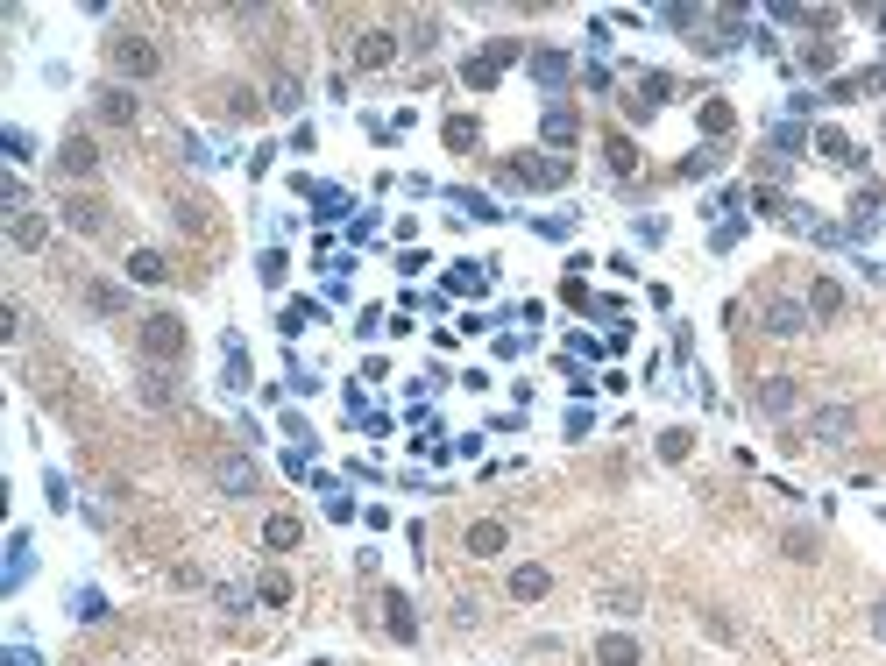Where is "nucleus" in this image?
<instances>
[{
  "instance_id": "nucleus-4",
  "label": "nucleus",
  "mask_w": 886,
  "mask_h": 666,
  "mask_svg": "<svg viewBox=\"0 0 886 666\" xmlns=\"http://www.w3.org/2000/svg\"><path fill=\"white\" fill-rule=\"evenodd\" d=\"M766 333H773V341H794V333H809L816 319H809V305H801V298H766Z\"/></svg>"
},
{
  "instance_id": "nucleus-26",
  "label": "nucleus",
  "mask_w": 886,
  "mask_h": 666,
  "mask_svg": "<svg viewBox=\"0 0 886 666\" xmlns=\"http://www.w3.org/2000/svg\"><path fill=\"white\" fill-rule=\"evenodd\" d=\"M716 163H723L716 149H688V156H681V178L695 185V178H709V171H716Z\"/></svg>"
},
{
  "instance_id": "nucleus-24",
  "label": "nucleus",
  "mask_w": 886,
  "mask_h": 666,
  "mask_svg": "<svg viewBox=\"0 0 886 666\" xmlns=\"http://www.w3.org/2000/svg\"><path fill=\"white\" fill-rule=\"evenodd\" d=\"M603 156H610V171H617V178H631V171H638V149H631L624 135H610V142H603Z\"/></svg>"
},
{
  "instance_id": "nucleus-15",
  "label": "nucleus",
  "mask_w": 886,
  "mask_h": 666,
  "mask_svg": "<svg viewBox=\"0 0 886 666\" xmlns=\"http://www.w3.org/2000/svg\"><path fill=\"white\" fill-rule=\"evenodd\" d=\"M128 277H135V284H164V277H171L164 248H135V256H128Z\"/></svg>"
},
{
  "instance_id": "nucleus-1",
  "label": "nucleus",
  "mask_w": 886,
  "mask_h": 666,
  "mask_svg": "<svg viewBox=\"0 0 886 666\" xmlns=\"http://www.w3.org/2000/svg\"><path fill=\"white\" fill-rule=\"evenodd\" d=\"M135 348H142L149 369L178 362V355H185V319H178V312H149V319L135 326Z\"/></svg>"
},
{
  "instance_id": "nucleus-30",
  "label": "nucleus",
  "mask_w": 886,
  "mask_h": 666,
  "mask_svg": "<svg viewBox=\"0 0 886 666\" xmlns=\"http://www.w3.org/2000/svg\"><path fill=\"white\" fill-rule=\"evenodd\" d=\"M638 93H646V107H660V100L674 93V78H667V71H646V78H638Z\"/></svg>"
},
{
  "instance_id": "nucleus-11",
  "label": "nucleus",
  "mask_w": 886,
  "mask_h": 666,
  "mask_svg": "<svg viewBox=\"0 0 886 666\" xmlns=\"http://www.w3.org/2000/svg\"><path fill=\"white\" fill-rule=\"evenodd\" d=\"M57 220H64V227H78V234H100V227H107V206H100V199H64V206H57Z\"/></svg>"
},
{
  "instance_id": "nucleus-21",
  "label": "nucleus",
  "mask_w": 886,
  "mask_h": 666,
  "mask_svg": "<svg viewBox=\"0 0 886 666\" xmlns=\"http://www.w3.org/2000/svg\"><path fill=\"white\" fill-rule=\"evenodd\" d=\"M100 121H135V93L128 86H100Z\"/></svg>"
},
{
  "instance_id": "nucleus-23",
  "label": "nucleus",
  "mask_w": 886,
  "mask_h": 666,
  "mask_svg": "<svg viewBox=\"0 0 886 666\" xmlns=\"http://www.w3.org/2000/svg\"><path fill=\"white\" fill-rule=\"evenodd\" d=\"M142 404H178V383H171L164 369H149V376H142Z\"/></svg>"
},
{
  "instance_id": "nucleus-31",
  "label": "nucleus",
  "mask_w": 886,
  "mask_h": 666,
  "mask_svg": "<svg viewBox=\"0 0 886 666\" xmlns=\"http://www.w3.org/2000/svg\"><path fill=\"white\" fill-rule=\"evenodd\" d=\"M86 298H93V312H121V305H128V291H121V284H93Z\"/></svg>"
},
{
  "instance_id": "nucleus-17",
  "label": "nucleus",
  "mask_w": 886,
  "mask_h": 666,
  "mask_svg": "<svg viewBox=\"0 0 886 666\" xmlns=\"http://www.w3.org/2000/svg\"><path fill=\"white\" fill-rule=\"evenodd\" d=\"M298 539H305V525H298V518H291V511H277V518H270V525H263V546H270V553H291V546H298Z\"/></svg>"
},
{
  "instance_id": "nucleus-35",
  "label": "nucleus",
  "mask_w": 886,
  "mask_h": 666,
  "mask_svg": "<svg viewBox=\"0 0 886 666\" xmlns=\"http://www.w3.org/2000/svg\"><path fill=\"white\" fill-rule=\"evenodd\" d=\"M249 114H256V93L234 86V93H227V121H249Z\"/></svg>"
},
{
  "instance_id": "nucleus-37",
  "label": "nucleus",
  "mask_w": 886,
  "mask_h": 666,
  "mask_svg": "<svg viewBox=\"0 0 886 666\" xmlns=\"http://www.w3.org/2000/svg\"><path fill=\"white\" fill-rule=\"evenodd\" d=\"M872 638H886V603H872Z\"/></svg>"
},
{
  "instance_id": "nucleus-13",
  "label": "nucleus",
  "mask_w": 886,
  "mask_h": 666,
  "mask_svg": "<svg viewBox=\"0 0 886 666\" xmlns=\"http://www.w3.org/2000/svg\"><path fill=\"white\" fill-rule=\"evenodd\" d=\"M801 305H809V319H837V312H844V284H837V277H816Z\"/></svg>"
},
{
  "instance_id": "nucleus-14",
  "label": "nucleus",
  "mask_w": 886,
  "mask_h": 666,
  "mask_svg": "<svg viewBox=\"0 0 886 666\" xmlns=\"http://www.w3.org/2000/svg\"><path fill=\"white\" fill-rule=\"evenodd\" d=\"M383 631H390V638H405V645L419 638V617H412V603H405V596H397V589L383 596Z\"/></svg>"
},
{
  "instance_id": "nucleus-38",
  "label": "nucleus",
  "mask_w": 886,
  "mask_h": 666,
  "mask_svg": "<svg viewBox=\"0 0 886 666\" xmlns=\"http://www.w3.org/2000/svg\"><path fill=\"white\" fill-rule=\"evenodd\" d=\"M879 135H886V121H879Z\"/></svg>"
},
{
  "instance_id": "nucleus-10",
  "label": "nucleus",
  "mask_w": 886,
  "mask_h": 666,
  "mask_svg": "<svg viewBox=\"0 0 886 666\" xmlns=\"http://www.w3.org/2000/svg\"><path fill=\"white\" fill-rule=\"evenodd\" d=\"M539 135H546L553 149H575V135H582V114H575V107H546Z\"/></svg>"
},
{
  "instance_id": "nucleus-12",
  "label": "nucleus",
  "mask_w": 886,
  "mask_h": 666,
  "mask_svg": "<svg viewBox=\"0 0 886 666\" xmlns=\"http://www.w3.org/2000/svg\"><path fill=\"white\" fill-rule=\"evenodd\" d=\"M596 659H603V666H646L638 638H624V631H603V638H596Z\"/></svg>"
},
{
  "instance_id": "nucleus-29",
  "label": "nucleus",
  "mask_w": 886,
  "mask_h": 666,
  "mask_svg": "<svg viewBox=\"0 0 886 666\" xmlns=\"http://www.w3.org/2000/svg\"><path fill=\"white\" fill-rule=\"evenodd\" d=\"M461 78H468V86H482V93H490V86H497V64H490V57H468V64H461Z\"/></svg>"
},
{
  "instance_id": "nucleus-32",
  "label": "nucleus",
  "mask_w": 886,
  "mask_h": 666,
  "mask_svg": "<svg viewBox=\"0 0 886 666\" xmlns=\"http://www.w3.org/2000/svg\"><path fill=\"white\" fill-rule=\"evenodd\" d=\"M256 596H263L270 610H277V603H291V574H263V589H256Z\"/></svg>"
},
{
  "instance_id": "nucleus-5",
  "label": "nucleus",
  "mask_w": 886,
  "mask_h": 666,
  "mask_svg": "<svg viewBox=\"0 0 886 666\" xmlns=\"http://www.w3.org/2000/svg\"><path fill=\"white\" fill-rule=\"evenodd\" d=\"M57 171L64 178H100V142L93 135H64L57 142Z\"/></svg>"
},
{
  "instance_id": "nucleus-33",
  "label": "nucleus",
  "mask_w": 886,
  "mask_h": 666,
  "mask_svg": "<svg viewBox=\"0 0 886 666\" xmlns=\"http://www.w3.org/2000/svg\"><path fill=\"white\" fill-rule=\"evenodd\" d=\"M702 128H709V135H731V107L709 100V107H702Z\"/></svg>"
},
{
  "instance_id": "nucleus-8",
  "label": "nucleus",
  "mask_w": 886,
  "mask_h": 666,
  "mask_svg": "<svg viewBox=\"0 0 886 666\" xmlns=\"http://www.w3.org/2000/svg\"><path fill=\"white\" fill-rule=\"evenodd\" d=\"M213 482H220V496H256V482H263V475H256V461H249V454H227V461L213 468Z\"/></svg>"
},
{
  "instance_id": "nucleus-27",
  "label": "nucleus",
  "mask_w": 886,
  "mask_h": 666,
  "mask_svg": "<svg viewBox=\"0 0 886 666\" xmlns=\"http://www.w3.org/2000/svg\"><path fill=\"white\" fill-rule=\"evenodd\" d=\"M638 603H646L638 589H603V610H610V617H638Z\"/></svg>"
},
{
  "instance_id": "nucleus-3",
  "label": "nucleus",
  "mask_w": 886,
  "mask_h": 666,
  "mask_svg": "<svg viewBox=\"0 0 886 666\" xmlns=\"http://www.w3.org/2000/svg\"><path fill=\"white\" fill-rule=\"evenodd\" d=\"M851 433H858V404H816L801 440H809V447H844Z\"/></svg>"
},
{
  "instance_id": "nucleus-36",
  "label": "nucleus",
  "mask_w": 886,
  "mask_h": 666,
  "mask_svg": "<svg viewBox=\"0 0 886 666\" xmlns=\"http://www.w3.org/2000/svg\"><path fill=\"white\" fill-rule=\"evenodd\" d=\"M15 333H22V305L8 298V305H0V341H15Z\"/></svg>"
},
{
  "instance_id": "nucleus-25",
  "label": "nucleus",
  "mask_w": 886,
  "mask_h": 666,
  "mask_svg": "<svg viewBox=\"0 0 886 666\" xmlns=\"http://www.w3.org/2000/svg\"><path fill=\"white\" fill-rule=\"evenodd\" d=\"M688 447H695L688 426H667V433H660V461H688Z\"/></svg>"
},
{
  "instance_id": "nucleus-16",
  "label": "nucleus",
  "mask_w": 886,
  "mask_h": 666,
  "mask_svg": "<svg viewBox=\"0 0 886 666\" xmlns=\"http://www.w3.org/2000/svg\"><path fill=\"white\" fill-rule=\"evenodd\" d=\"M8 241H15V248H43V241H50V220H43V213H15V220H8Z\"/></svg>"
},
{
  "instance_id": "nucleus-6",
  "label": "nucleus",
  "mask_w": 886,
  "mask_h": 666,
  "mask_svg": "<svg viewBox=\"0 0 886 666\" xmlns=\"http://www.w3.org/2000/svg\"><path fill=\"white\" fill-rule=\"evenodd\" d=\"M461 546H468V560H497V553L511 546V525H504V518H475Z\"/></svg>"
},
{
  "instance_id": "nucleus-2",
  "label": "nucleus",
  "mask_w": 886,
  "mask_h": 666,
  "mask_svg": "<svg viewBox=\"0 0 886 666\" xmlns=\"http://www.w3.org/2000/svg\"><path fill=\"white\" fill-rule=\"evenodd\" d=\"M107 64H114L121 78H156V71H164V50H156L149 36H135V29H128V36H114V43H107Z\"/></svg>"
},
{
  "instance_id": "nucleus-22",
  "label": "nucleus",
  "mask_w": 886,
  "mask_h": 666,
  "mask_svg": "<svg viewBox=\"0 0 886 666\" xmlns=\"http://www.w3.org/2000/svg\"><path fill=\"white\" fill-rule=\"evenodd\" d=\"M298 100H305V86H298L291 71H277V78H270V107H277V114H298Z\"/></svg>"
},
{
  "instance_id": "nucleus-34",
  "label": "nucleus",
  "mask_w": 886,
  "mask_h": 666,
  "mask_svg": "<svg viewBox=\"0 0 886 666\" xmlns=\"http://www.w3.org/2000/svg\"><path fill=\"white\" fill-rule=\"evenodd\" d=\"M447 149H475V121L454 114V121H447Z\"/></svg>"
},
{
  "instance_id": "nucleus-9",
  "label": "nucleus",
  "mask_w": 886,
  "mask_h": 666,
  "mask_svg": "<svg viewBox=\"0 0 886 666\" xmlns=\"http://www.w3.org/2000/svg\"><path fill=\"white\" fill-rule=\"evenodd\" d=\"M390 57H397V36H390V29H362V36H355V64H362V71H383Z\"/></svg>"
},
{
  "instance_id": "nucleus-7",
  "label": "nucleus",
  "mask_w": 886,
  "mask_h": 666,
  "mask_svg": "<svg viewBox=\"0 0 886 666\" xmlns=\"http://www.w3.org/2000/svg\"><path fill=\"white\" fill-rule=\"evenodd\" d=\"M752 404L766 411V419H787V411L801 404V390H794V376H759V390H752Z\"/></svg>"
},
{
  "instance_id": "nucleus-28",
  "label": "nucleus",
  "mask_w": 886,
  "mask_h": 666,
  "mask_svg": "<svg viewBox=\"0 0 886 666\" xmlns=\"http://www.w3.org/2000/svg\"><path fill=\"white\" fill-rule=\"evenodd\" d=\"M780 546H787V560H816V532H801V525H787Z\"/></svg>"
},
{
  "instance_id": "nucleus-18",
  "label": "nucleus",
  "mask_w": 886,
  "mask_h": 666,
  "mask_svg": "<svg viewBox=\"0 0 886 666\" xmlns=\"http://www.w3.org/2000/svg\"><path fill=\"white\" fill-rule=\"evenodd\" d=\"M546 589H553V574H546V567H518V574H511V596H518V603H539Z\"/></svg>"
},
{
  "instance_id": "nucleus-19",
  "label": "nucleus",
  "mask_w": 886,
  "mask_h": 666,
  "mask_svg": "<svg viewBox=\"0 0 886 666\" xmlns=\"http://www.w3.org/2000/svg\"><path fill=\"white\" fill-rule=\"evenodd\" d=\"M816 149H823V163H844V171H858V149H851V135L823 128V135H816Z\"/></svg>"
},
{
  "instance_id": "nucleus-20",
  "label": "nucleus",
  "mask_w": 886,
  "mask_h": 666,
  "mask_svg": "<svg viewBox=\"0 0 886 666\" xmlns=\"http://www.w3.org/2000/svg\"><path fill=\"white\" fill-rule=\"evenodd\" d=\"M532 78L539 86H560V78H568V50H532Z\"/></svg>"
}]
</instances>
